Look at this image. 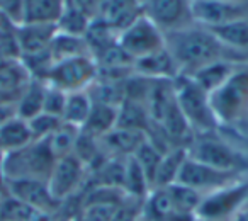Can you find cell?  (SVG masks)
<instances>
[{
	"instance_id": "3957f363",
	"label": "cell",
	"mask_w": 248,
	"mask_h": 221,
	"mask_svg": "<svg viewBox=\"0 0 248 221\" xmlns=\"http://www.w3.org/2000/svg\"><path fill=\"white\" fill-rule=\"evenodd\" d=\"M56 163V157L49 148V142L34 140L24 148L9 152L2 158V170L5 180H45L48 182L51 170Z\"/></svg>"
},
{
	"instance_id": "d6a6232c",
	"label": "cell",
	"mask_w": 248,
	"mask_h": 221,
	"mask_svg": "<svg viewBox=\"0 0 248 221\" xmlns=\"http://www.w3.org/2000/svg\"><path fill=\"white\" fill-rule=\"evenodd\" d=\"M66 95H68V94L63 92L62 89H58V87L46 83L43 112H46V114H51V116H56V118H62V116H63V110H65Z\"/></svg>"
},
{
	"instance_id": "9a60e30c",
	"label": "cell",
	"mask_w": 248,
	"mask_h": 221,
	"mask_svg": "<svg viewBox=\"0 0 248 221\" xmlns=\"http://www.w3.org/2000/svg\"><path fill=\"white\" fill-rule=\"evenodd\" d=\"M100 146L107 157L114 158H128L133 157L138 148L146 142V133L136 129L114 128L102 138H99Z\"/></svg>"
},
{
	"instance_id": "d4e9b609",
	"label": "cell",
	"mask_w": 248,
	"mask_h": 221,
	"mask_svg": "<svg viewBox=\"0 0 248 221\" xmlns=\"http://www.w3.org/2000/svg\"><path fill=\"white\" fill-rule=\"evenodd\" d=\"M189 153H187L186 146H177V148L169 150L167 153H163L162 160H160L158 170H156L155 182H153V189L155 187H163L175 184L179 179V174L182 170L184 162L187 160Z\"/></svg>"
},
{
	"instance_id": "5bb4252c",
	"label": "cell",
	"mask_w": 248,
	"mask_h": 221,
	"mask_svg": "<svg viewBox=\"0 0 248 221\" xmlns=\"http://www.w3.org/2000/svg\"><path fill=\"white\" fill-rule=\"evenodd\" d=\"M145 14V0H106L95 19L121 32Z\"/></svg>"
},
{
	"instance_id": "83f0119b",
	"label": "cell",
	"mask_w": 248,
	"mask_h": 221,
	"mask_svg": "<svg viewBox=\"0 0 248 221\" xmlns=\"http://www.w3.org/2000/svg\"><path fill=\"white\" fill-rule=\"evenodd\" d=\"M123 190L128 196L135 197H146L150 194V190H152V186H150L141 165H140L135 157H128L126 163H124Z\"/></svg>"
},
{
	"instance_id": "1f68e13d",
	"label": "cell",
	"mask_w": 248,
	"mask_h": 221,
	"mask_svg": "<svg viewBox=\"0 0 248 221\" xmlns=\"http://www.w3.org/2000/svg\"><path fill=\"white\" fill-rule=\"evenodd\" d=\"M28 123H29V128H31L32 138L46 140L63 125V119L56 118V116H51V114H46V112H41V114L29 119Z\"/></svg>"
},
{
	"instance_id": "603a6c76",
	"label": "cell",
	"mask_w": 248,
	"mask_h": 221,
	"mask_svg": "<svg viewBox=\"0 0 248 221\" xmlns=\"http://www.w3.org/2000/svg\"><path fill=\"white\" fill-rule=\"evenodd\" d=\"M152 126V118L148 109L143 102L133 99H124L117 110V126L116 128L136 129V131L148 133Z\"/></svg>"
},
{
	"instance_id": "277c9868",
	"label": "cell",
	"mask_w": 248,
	"mask_h": 221,
	"mask_svg": "<svg viewBox=\"0 0 248 221\" xmlns=\"http://www.w3.org/2000/svg\"><path fill=\"white\" fill-rule=\"evenodd\" d=\"M190 158L221 170L248 174V157L236 145L216 135V131L194 135L187 146Z\"/></svg>"
},
{
	"instance_id": "52a82bcc",
	"label": "cell",
	"mask_w": 248,
	"mask_h": 221,
	"mask_svg": "<svg viewBox=\"0 0 248 221\" xmlns=\"http://www.w3.org/2000/svg\"><path fill=\"white\" fill-rule=\"evenodd\" d=\"M99 77V65L90 55L73 56L62 62H55L46 75L45 82L62 89L63 92H82L89 90Z\"/></svg>"
},
{
	"instance_id": "836d02e7",
	"label": "cell",
	"mask_w": 248,
	"mask_h": 221,
	"mask_svg": "<svg viewBox=\"0 0 248 221\" xmlns=\"http://www.w3.org/2000/svg\"><path fill=\"white\" fill-rule=\"evenodd\" d=\"M116 207L114 203H87L82 204L80 214L85 221H112Z\"/></svg>"
},
{
	"instance_id": "4316f807",
	"label": "cell",
	"mask_w": 248,
	"mask_h": 221,
	"mask_svg": "<svg viewBox=\"0 0 248 221\" xmlns=\"http://www.w3.org/2000/svg\"><path fill=\"white\" fill-rule=\"evenodd\" d=\"M49 51H51L53 56V63L62 62V60L66 58H73V56L90 55L85 38H78V36L65 34V32L58 31H56L55 38H53Z\"/></svg>"
},
{
	"instance_id": "ab89813d",
	"label": "cell",
	"mask_w": 248,
	"mask_h": 221,
	"mask_svg": "<svg viewBox=\"0 0 248 221\" xmlns=\"http://www.w3.org/2000/svg\"><path fill=\"white\" fill-rule=\"evenodd\" d=\"M197 221H217V220H202V218H197Z\"/></svg>"
},
{
	"instance_id": "9c48e42d",
	"label": "cell",
	"mask_w": 248,
	"mask_h": 221,
	"mask_svg": "<svg viewBox=\"0 0 248 221\" xmlns=\"http://www.w3.org/2000/svg\"><path fill=\"white\" fill-rule=\"evenodd\" d=\"M89 180V169L87 165L75 157L73 153L56 160L48 179V186L53 197L58 203L75 197L77 194L83 192V186Z\"/></svg>"
},
{
	"instance_id": "d6986e66",
	"label": "cell",
	"mask_w": 248,
	"mask_h": 221,
	"mask_svg": "<svg viewBox=\"0 0 248 221\" xmlns=\"http://www.w3.org/2000/svg\"><path fill=\"white\" fill-rule=\"evenodd\" d=\"M117 110H119V106L93 100L90 116L83 125L82 131L89 133L95 138H102L104 135L112 131L117 126Z\"/></svg>"
},
{
	"instance_id": "cb8c5ba5",
	"label": "cell",
	"mask_w": 248,
	"mask_h": 221,
	"mask_svg": "<svg viewBox=\"0 0 248 221\" xmlns=\"http://www.w3.org/2000/svg\"><path fill=\"white\" fill-rule=\"evenodd\" d=\"M224 46L247 56L248 53V19L228 22L216 28H207Z\"/></svg>"
},
{
	"instance_id": "f1b7e54d",
	"label": "cell",
	"mask_w": 248,
	"mask_h": 221,
	"mask_svg": "<svg viewBox=\"0 0 248 221\" xmlns=\"http://www.w3.org/2000/svg\"><path fill=\"white\" fill-rule=\"evenodd\" d=\"M90 22H92V19L85 12H82L75 5L66 2L65 11H63L60 21L56 22V31L65 32V34L78 36V38H85L87 31L90 28Z\"/></svg>"
},
{
	"instance_id": "7bdbcfd3",
	"label": "cell",
	"mask_w": 248,
	"mask_h": 221,
	"mask_svg": "<svg viewBox=\"0 0 248 221\" xmlns=\"http://www.w3.org/2000/svg\"><path fill=\"white\" fill-rule=\"evenodd\" d=\"M189 2H194V0H189Z\"/></svg>"
},
{
	"instance_id": "60d3db41",
	"label": "cell",
	"mask_w": 248,
	"mask_h": 221,
	"mask_svg": "<svg viewBox=\"0 0 248 221\" xmlns=\"http://www.w3.org/2000/svg\"><path fill=\"white\" fill-rule=\"evenodd\" d=\"M228 2H243V0H228Z\"/></svg>"
},
{
	"instance_id": "74e56055",
	"label": "cell",
	"mask_w": 248,
	"mask_h": 221,
	"mask_svg": "<svg viewBox=\"0 0 248 221\" xmlns=\"http://www.w3.org/2000/svg\"><path fill=\"white\" fill-rule=\"evenodd\" d=\"M231 221H248V204L243 207V209L240 211V213L236 214V216L233 218Z\"/></svg>"
},
{
	"instance_id": "7c38bea8",
	"label": "cell",
	"mask_w": 248,
	"mask_h": 221,
	"mask_svg": "<svg viewBox=\"0 0 248 221\" xmlns=\"http://www.w3.org/2000/svg\"><path fill=\"white\" fill-rule=\"evenodd\" d=\"M145 14L163 34L194 24L189 0H145Z\"/></svg>"
},
{
	"instance_id": "ba28073f",
	"label": "cell",
	"mask_w": 248,
	"mask_h": 221,
	"mask_svg": "<svg viewBox=\"0 0 248 221\" xmlns=\"http://www.w3.org/2000/svg\"><path fill=\"white\" fill-rule=\"evenodd\" d=\"M117 45L133 62L165 48V34L146 14L119 32Z\"/></svg>"
},
{
	"instance_id": "ee69618b",
	"label": "cell",
	"mask_w": 248,
	"mask_h": 221,
	"mask_svg": "<svg viewBox=\"0 0 248 221\" xmlns=\"http://www.w3.org/2000/svg\"><path fill=\"white\" fill-rule=\"evenodd\" d=\"M0 197H2V194H0Z\"/></svg>"
},
{
	"instance_id": "e0dca14e",
	"label": "cell",
	"mask_w": 248,
	"mask_h": 221,
	"mask_svg": "<svg viewBox=\"0 0 248 221\" xmlns=\"http://www.w3.org/2000/svg\"><path fill=\"white\" fill-rule=\"evenodd\" d=\"M133 70L136 75L146 77L152 80H173L180 75L179 66L167 48L145 56V58L136 60Z\"/></svg>"
},
{
	"instance_id": "4fadbf2b",
	"label": "cell",
	"mask_w": 248,
	"mask_h": 221,
	"mask_svg": "<svg viewBox=\"0 0 248 221\" xmlns=\"http://www.w3.org/2000/svg\"><path fill=\"white\" fill-rule=\"evenodd\" d=\"M7 194L22 201V203L28 204L29 207H32L36 211L58 214L60 206H62V203H58L53 197L48 182H45V180H7Z\"/></svg>"
},
{
	"instance_id": "f546056e",
	"label": "cell",
	"mask_w": 248,
	"mask_h": 221,
	"mask_svg": "<svg viewBox=\"0 0 248 221\" xmlns=\"http://www.w3.org/2000/svg\"><path fill=\"white\" fill-rule=\"evenodd\" d=\"M78 135H80V128H75V126L63 123V125L49 136L48 138L49 148H51L53 155L56 157V160L73 153V148H75Z\"/></svg>"
},
{
	"instance_id": "8fae6325",
	"label": "cell",
	"mask_w": 248,
	"mask_h": 221,
	"mask_svg": "<svg viewBox=\"0 0 248 221\" xmlns=\"http://www.w3.org/2000/svg\"><path fill=\"white\" fill-rule=\"evenodd\" d=\"M190 14L194 24L202 28H216L228 22L248 19V2L228 0H194L190 2Z\"/></svg>"
},
{
	"instance_id": "44dd1931",
	"label": "cell",
	"mask_w": 248,
	"mask_h": 221,
	"mask_svg": "<svg viewBox=\"0 0 248 221\" xmlns=\"http://www.w3.org/2000/svg\"><path fill=\"white\" fill-rule=\"evenodd\" d=\"M45 89L46 83L43 80H29V83L24 87L17 102H16V112H17L19 118L29 121L34 116L41 114L43 104H45Z\"/></svg>"
},
{
	"instance_id": "e575fe53",
	"label": "cell",
	"mask_w": 248,
	"mask_h": 221,
	"mask_svg": "<svg viewBox=\"0 0 248 221\" xmlns=\"http://www.w3.org/2000/svg\"><path fill=\"white\" fill-rule=\"evenodd\" d=\"M0 16L14 26L24 22V0H0Z\"/></svg>"
},
{
	"instance_id": "ffe728a7",
	"label": "cell",
	"mask_w": 248,
	"mask_h": 221,
	"mask_svg": "<svg viewBox=\"0 0 248 221\" xmlns=\"http://www.w3.org/2000/svg\"><path fill=\"white\" fill-rule=\"evenodd\" d=\"M238 63H241V62L221 60V62L209 63V65L202 66V68H199L197 72H194L192 75H187V77H190L204 92L211 94L233 73V70L236 68Z\"/></svg>"
},
{
	"instance_id": "6da1fadb",
	"label": "cell",
	"mask_w": 248,
	"mask_h": 221,
	"mask_svg": "<svg viewBox=\"0 0 248 221\" xmlns=\"http://www.w3.org/2000/svg\"><path fill=\"white\" fill-rule=\"evenodd\" d=\"M165 48L175 60L180 75H192L202 66L221 60L247 62V56L224 46L209 29L199 24L165 32Z\"/></svg>"
},
{
	"instance_id": "30bf717a",
	"label": "cell",
	"mask_w": 248,
	"mask_h": 221,
	"mask_svg": "<svg viewBox=\"0 0 248 221\" xmlns=\"http://www.w3.org/2000/svg\"><path fill=\"white\" fill-rule=\"evenodd\" d=\"M245 175H248V174L221 170V169L206 165V163L197 162V160L187 157V160L182 165V170H180V174H179L177 182L189 187V189L196 190L201 196H204V194L213 192V190L221 189V187H224V186H230V184L243 179Z\"/></svg>"
},
{
	"instance_id": "5b68a950",
	"label": "cell",
	"mask_w": 248,
	"mask_h": 221,
	"mask_svg": "<svg viewBox=\"0 0 248 221\" xmlns=\"http://www.w3.org/2000/svg\"><path fill=\"white\" fill-rule=\"evenodd\" d=\"M173 89H175V99L180 112L194 135L219 129V125L211 109L209 94L204 92L190 77L179 75L177 79H173Z\"/></svg>"
},
{
	"instance_id": "4dcf8cb0",
	"label": "cell",
	"mask_w": 248,
	"mask_h": 221,
	"mask_svg": "<svg viewBox=\"0 0 248 221\" xmlns=\"http://www.w3.org/2000/svg\"><path fill=\"white\" fill-rule=\"evenodd\" d=\"M133 157H135V158L138 160L140 165H141L143 172H145L146 179H148L150 186H152V189H153V182H155L156 170H158L160 160H162L163 153L160 152V150L156 148L153 143H150L148 138H146V142L140 146L138 152H136Z\"/></svg>"
},
{
	"instance_id": "7a4b0ae2",
	"label": "cell",
	"mask_w": 248,
	"mask_h": 221,
	"mask_svg": "<svg viewBox=\"0 0 248 221\" xmlns=\"http://www.w3.org/2000/svg\"><path fill=\"white\" fill-rule=\"evenodd\" d=\"M209 104L219 128H238L248 121V62L238 63L233 73L209 94Z\"/></svg>"
},
{
	"instance_id": "f35d334b",
	"label": "cell",
	"mask_w": 248,
	"mask_h": 221,
	"mask_svg": "<svg viewBox=\"0 0 248 221\" xmlns=\"http://www.w3.org/2000/svg\"><path fill=\"white\" fill-rule=\"evenodd\" d=\"M66 221H85V220H83L82 214H75V216H72L70 220H66Z\"/></svg>"
},
{
	"instance_id": "8d00e7d4",
	"label": "cell",
	"mask_w": 248,
	"mask_h": 221,
	"mask_svg": "<svg viewBox=\"0 0 248 221\" xmlns=\"http://www.w3.org/2000/svg\"><path fill=\"white\" fill-rule=\"evenodd\" d=\"M14 116H17L16 112V104H0V128L12 119Z\"/></svg>"
},
{
	"instance_id": "b9f144b4",
	"label": "cell",
	"mask_w": 248,
	"mask_h": 221,
	"mask_svg": "<svg viewBox=\"0 0 248 221\" xmlns=\"http://www.w3.org/2000/svg\"><path fill=\"white\" fill-rule=\"evenodd\" d=\"M138 221H146V220H145V218H141V220H138Z\"/></svg>"
},
{
	"instance_id": "8992f818",
	"label": "cell",
	"mask_w": 248,
	"mask_h": 221,
	"mask_svg": "<svg viewBox=\"0 0 248 221\" xmlns=\"http://www.w3.org/2000/svg\"><path fill=\"white\" fill-rule=\"evenodd\" d=\"M248 204V175L201 197L197 218L231 221Z\"/></svg>"
},
{
	"instance_id": "7402d4cb",
	"label": "cell",
	"mask_w": 248,
	"mask_h": 221,
	"mask_svg": "<svg viewBox=\"0 0 248 221\" xmlns=\"http://www.w3.org/2000/svg\"><path fill=\"white\" fill-rule=\"evenodd\" d=\"M31 142H34V138H32L29 123L21 119L19 116H14L12 119H9L0 128V150L4 152V155L9 152L24 148Z\"/></svg>"
},
{
	"instance_id": "ac0fdd59",
	"label": "cell",
	"mask_w": 248,
	"mask_h": 221,
	"mask_svg": "<svg viewBox=\"0 0 248 221\" xmlns=\"http://www.w3.org/2000/svg\"><path fill=\"white\" fill-rule=\"evenodd\" d=\"M68 0H24V22L22 24L56 26Z\"/></svg>"
},
{
	"instance_id": "2e32d148",
	"label": "cell",
	"mask_w": 248,
	"mask_h": 221,
	"mask_svg": "<svg viewBox=\"0 0 248 221\" xmlns=\"http://www.w3.org/2000/svg\"><path fill=\"white\" fill-rule=\"evenodd\" d=\"M56 34V26L48 24H21L16 28L21 56L36 55L49 49L51 41Z\"/></svg>"
},
{
	"instance_id": "d590c367",
	"label": "cell",
	"mask_w": 248,
	"mask_h": 221,
	"mask_svg": "<svg viewBox=\"0 0 248 221\" xmlns=\"http://www.w3.org/2000/svg\"><path fill=\"white\" fill-rule=\"evenodd\" d=\"M106 0H68V4L75 5L82 12H85L90 19H95L99 16L100 9H102Z\"/></svg>"
},
{
	"instance_id": "484cf974",
	"label": "cell",
	"mask_w": 248,
	"mask_h": 221,
	"mask_svg": "<svg viewBox=\"0 0 248 221\" xmlns=\"http://www.w3.org/2000/svg\"><path fill=\"white\" fill-rule=\"evenodd\" d=\"M92 97H90L89 90H82V92H72L66 95L65 110H63V123L72 125L75 128H83L87 123L92 110Z\"/></svg>"
}]
</instances>
